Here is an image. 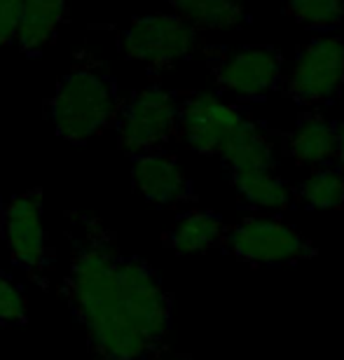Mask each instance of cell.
I'll return each instance as SVG.
<instances>
[{"mask_svg":"<svg viewBox=\"0 0 344 360\" xmlns=\"http://www.w3.org/2000/svg\"><path fill=\"white\" fill-rule=\"evenodd\" d=\"M68 19V0H24L14 47L24 56H40Z\"/></svg>","mask_w":344,"mask_h":360,"instance_id":"7c38bea8","label":"cell"},{"mask_svg":"<svg viewBox=\"0 0 344 360\" xmlns=\"http://www.w3.org/2000/svg\"><path fill=\"white\" fill-rule=\"evenodd\" d=\"M132 185L148 204L155 206H176L192 197L190 178L176 157L162 150L132 157Z\"/></svg>","mask_w":344,"mask_h":360,"instance_id":"8fae6325","label":"cell"},{"mask_svg":"<svg viewBox=\"0 0 344 360\" xmlns=\"http://www.w3.org/2000/svg\"><path fill=\"white\" fill-rule=\"evenodd\" d=\"M246 120L239 108L220 101L211 91H195L178 98L176 134L202 155H220L225 143Z\"/></svg>","mask_w":344,"mask_h":360,"instance_id":"ba28073f","label":"cell"},{"mask_svg":"<svg viewBox=\"0 0 344 360\" xmlns=\"http://www.w3.org/2000/svg\"><path fill=\"white\" fill-rule=\"evenodd\" d=\"M288 150L298 164H324L335 157V127L319 115H307L300 120L295 131L288 139Z\"/></svg>","mask_w":344,"mask_h":360,"instance_id":"e0dca14e","label":"cell"},{"mask_svg":"<svg viewBox=\"0 0 344 360\" xmlns=\"http://www.w3.org/2000/svg\"><path fill=\"white\" fill-rule=\"evenodd\" d=\"M120 89L110 68L89 49L75 54L47 101V117L59 139L82 146L106 134L120 110Z\"/></svg>","mask_w":344,"mask_h":360,"instance_id":"7a4b0ae2","label":"cell"},{"mask_svg":"<svg viewBox=\"0 0 344 360\" xmlns=\"http://www.w3.org/2000/svg\"><path fill=\"white\" fill-rule=\"evenodd\" d=\"M335 157H338L340 171L344 174V122L335 127Z\"/></svg>","mask_w":344,"mask_h":360,"instance_id":"7402d4cb","label":"cell"},{"mask_svg":"<svg viewBox=\"0 0 344 360\" xmlns=\"http://www.w3.org/2000/svg\"><path fill=\"white\" fill-rule=\"evenodd\" d=\"M199 33L178 14H148L136 17L120 38L125 59L148 66L150 70L171 68L195 54Z\"/></svg>","mask_w":344,"mask_h":360,"instance_id":"5b68a950","label":"cell"},{"mask_svg":"<svg viewBox=\"0 0 344 360\" xmlns=\"http://www.w3.org/2000/svg\"><path fill=\"white\" fill-rule=\"evenodd\" d=\"M220 160H223L232 174L239 171H253V169H274V150L255 122L248 117L241 122L239 129L232 134V139L225 143L220 150Z\"/></svg>","mask_w":344,"mask_h":360,"instance_id":"4fadbf2b","label":"cell"},{"mask_svg":"<svg viewBox=\"0 0 344 360\" xmlns=\"http://www.w3.org/2000/svg\"><path fill=\"white\" fill-rule=\"evenodd\" d=\"M344 87V42L340 38H314L300 49L288 91L302 103L331 101Z\"/></svg>","mask_w":344,"mask_h":360,"instance_id":"9c48e42d","label":"cell"},{"mask_svg":"<svg viewBox=\"0 0 344 360\" xmlns=\"http://www.w3.org/2000/svg\"><path fill=\"white\" fill-rule=\"evenodd\" d=\"M70 264L63 295L87 333L89 349L122 360H153L155 351L129 323L120 300V246L94 215L68 213Z\"/></svg>","mask_w":344,"mask_h":360,"instance_id":"6da1fadb","label":"cell"},{"mask_svg":"<svg viewBox=\"0 0 344 360\" xmlns=\"http://www.w3.org/2000/svg\"><path fill=\"white\" fill-rule=\"evenodd\" d=\"M298 197L317 211L344 208V174L340 169H319L300 185Z\"/></svg>","mask_w":344,"mask_h":360,"instance_id":"ac0fdd59","label":"cell"},{"mask_svg":"<svg viewBox=\"0 0 344 360\" xmlns=\"http://www.w3.org/2000/svg\"><path fill=\"white\" fill-rule=\"evenodd\" d=\"M91 360H122V358H115L108 354H101V351H91Z\"/></svg>","mask_w":344,"mask_h":360,"instance_id":"cb8c5ba5","label":"cell"},{"mask_svg":"<svg viewBox=\"0 0 344 360\" xmlns=\"http://www.w3.org/2000/svg\"><path fill=\"white\" fill-rule=\"evenodd\" d=\"M223 243L239 260L253 264H291L312 255V246L295 227L269 215H250L225 229Z\"/></svg>","mask_w":344,"mask_h":360,"instance_id":"52a82bcc","label":"cell"},{"mask_svg":"<svg viewBox=\"0 0 344 360\" xmlns=\"http://www.w3.org/2000/svg\"><path fill=\"white\" fill-rule=\"evenodd\" d=\"M169 5L195 31H227L246 17L239 0H169Z\"/></svg>","mask_w":344,"mask_h":360,"instance_id":"9a60e30c","label":"cell"},{"mask_svg":"<svg viewBox=\"0 0 344 360\" xmlns=\"http://www.w3.org/2000/svg\"><path fill=\"white\" fill-rule=\"evenodd\" d=\"M153 360H195V358H190V356H181V354H157Z\"/></svg>","mask_w":344,"mask_h":360,"instance_id":"603a6c76","label":"cell"},{"mask_svg":"<svg viewBox=\"0 0 344 360\" xmlns=\"http://www.w3.org/2000/svg\"><path fill=\"white\" fill-rule=\"evenodd\" d=\"M28 304L21 288L0 271V326H26Z\"/></svg>","mask_w":344,"mask_h":360,"instance_id":"ffe728a7","label":"cell"},{"mask_svg":"<svg viewBox=\"0 0 344 360\" xmlns=\"http://www.w3.org/2000/svg\"><path fill=\"white\" fill-rule=\"evenodd\" d=\"M225 227L223 220L211 211H190L178 218L174 229L167 234V243L171 250L181 255L204 253L223 241Z\"/></svg>","mask_w":344,"mask_h":360,"instance_id":"5bb4252c","label":"cell"},{"mask_svg":"<svg viewBox=\"0 0 344 360\" xmlns=\"http://www.w3.org/2000/svg\"><path fill=\"white\" fill-rule=\"evenodd\" d=\"M286 14L305 26L331 28L344 19V0H286Z\"/></svg>","mask_w":344,"mask_h":360,"instance_id":"d6986e66","label":"cell"},{"mask_svg":"<svg viewBox=\"0 0 344 360\" xmlns=\"http://www.w3.org/2000/svg\"><path fill=\"white\" fill-rule=\"evenodd\" d=\"M236 192L246 199V204L262 208V211H284L291 206L293 194L281 176L274 169H253L232 174Z\"/></svg>","mask_w":344,"mask_h":360,"instance_id":"2e32d148","label":"cell"},{"mask_svg":"<svg viewBox=\"0 0 344 360\" xmlns=\"http://www.w3.org/2000/svg\"><path fill=\"white\" fill-rule=\"evenodd\" d=\"M281 54L272 47H241L213 63L216 82L234 96L255 98L276 87L281 77Z\"/></svg>","mask_w":344,"mask_h":360,"instance_id":"30bf717a","label":"cell"},{"mask_svg":"<svg viewBox=\"0 0 344 360\" xmlns=\"http://www.w3.org/2000/svg\"><path fill=\"white\" fill-rule=\"evenodd\" d=\"M24 0H0V52L14 45Z\"/></svg>","mask_w":344,"mask_h":360,"instance_id":"44dd1931","label":"cell"},{"mask_svg":"<svg viewBox=\"0 0 344 360\" xmlns=\"http://www.w3.org/2000/svg\"><path fill=\"white\" fill-rule=\"evenodd\" d=\"M120 300L129 323L155 351H162L171 328V300L155 269L136 255H120Z\"/></svg>","mask_w":344,"mask_h":360,"instance_id":"8992f818","label":"cell"},{"mask_svg":"<svg viewBox=\"0 0 344 360\" xmlns=\"http://www.w3.org/2000/svg\"><path fill=\"white\" fill-rule=\"evenodd\" d=\"M178 127V96L174 91L150 84L129 94L120 103L115 117V136L122 153L136 157L141 153L157 150L176 136Z\"/></svg>","mask_w":344,"mask_h":360,"instance_id":"277c9868","label":"cell"},{"mask_svg":"<svg viewBox=\"0 0 344 360\" xmlns=\"http://www.w3.org/2000/svg\"><path fill=\"white\" fill-rule=\"evenodd\" d=\"M0 234L10 250L14 267L24 271L40 288H49L52 250L45 232L42 190L33 187L0 201Z\"/></svg>","mask_w":344,"mask_h":360,"instance_id":"3957f363","label":"cell"}]
</instances>
